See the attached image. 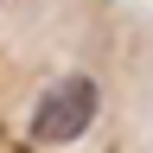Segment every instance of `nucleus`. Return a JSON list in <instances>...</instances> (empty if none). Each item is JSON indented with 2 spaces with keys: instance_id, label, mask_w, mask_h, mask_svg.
<instances>
[{
  "instance_id": "obj_1",
  "label": "nucleus",
  "mask_w": 153,
  "mask_h": 153,
  "mask_svg": "<svg viewBox=\"0 0 153 153\" xmlns=\"http://www.w3.org/2000/svg\"><path fill=\"white\" fill-rule=\"evenodd\" d=\"M89 121H96V83H89V76H64V83H51L45 96H38V108H32V140L64 147V140H76Z\"/></svg>"
}]
</instances>
